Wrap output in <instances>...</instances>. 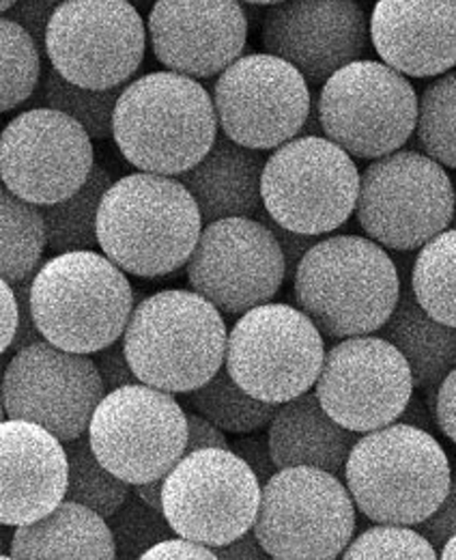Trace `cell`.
Instances as JSON below:
<instances>
[{
    "label": "cell",
    "instance_id": "6da1fadb",
    "mask_svg": "<svg viewBox=\"0 0 456 560\" xmlns=\"http://www.w3.org/2000/svg\"><path fill=\"white\" fill-rule=\"evenodd\" d=\"M202 213L179 177L133 173L104 195L97 237L124 272L157 279L188 266L202 233Z\"/></svg>",
    "mask_w": 456,
    "mask_h": 560
},
{
    "label": "cell",
    "instance_id": "7a4b0ae2",
    "mask_svg": "<svg viewBox=\"0 0 456 560\" xmlns=\"http://www.w3.org/2000/svg\"><path fill=\"white\" fill-rule=\"evenodd\" d=\"M218 130L213 95L196 78L153 71L124 89L113 139L133 168L179 177L211 151Z\"/></svg>",
    "mask_w": 456,
    "mask_h": 560
},
{
    "label": "cell",
    "instance_id": "3957f363",
    "mask_svg": "<svg viewBox=\"0 0 456 560\" xmlns=\"http://www.w3.org/2000/svg\"><path fill=\"white\" fill-rule=\"evenodd\" d=\"M400 291V275L386 248L360 235L319 240L293 279L297 306L334 341L379 332Z\"/></svg>",
    "mask_w": 456,
    "mask_h": 560
},
{
    "label": "cell",
    "instance_id": "277c9868",
    "mask_svg": "<svg viewBox=\"0 0 456 560\" xmlns=\"http://www.w3.org/2000/svg\"><path fill=\"white\" fill-rule=\"evenodd\" d=\"M344 483L371 522L418 526L446 500L453 468L431 431L396 420L360 435Z\"/></svg>",
    "mask_w": 456,
    "mask_h": 560
},
{
    "label": "cell",
    "instance_id": "5b68a950",
    "mask_svg": "<svg viewBox=\"0 0 456 560\" xmlns=\"http://www.w3.org/2000/svg\"><path fill=\"white\" fill-rule=\"evenodd\" d=\"M124 343L142 384L188 395L224 366L229 335L207 298L195 289H168L133 306Z\"/></svg>",
    "mask_w": 456,
    "mask_h": 560
},
{
    "label": "cell",
    "instance_id": "8992f818",
    "mask_svg": "<svg viewBox=\"0 0 456 560\" xmlns=\"http://www.w3.org/2000/svg\"><path fill=\"white\" fill-rule=\"evenodd\" d=\"M126 275L95 250L63 253L46 261L31 280L33 315L44 339L89 355L119 341L136 306Z\"/></svg>",
    "mask_w": 456,
    "mask_h": 560
},
{
    "label": "cell",
    "instance_id": "52a82bcc",
    "mask_svg": "<svg viewBox=\"0 0 456 560\" xmlns=\"http://www.w3.org/2000/svg\"><path fill=\"white\" fill-rule=\"evenodd\" d=\"M456 188L437 160L398 149L362 173L355 215L362 231L396 253L420 250L453 226Z\"/></svg>",
    "mask_w": 456,
    "mask_h": 560
},
{
    "label": "cell",
    "instance_id": "ba28073f",
    "mask_svg": "<svg viewBox=\"0 0 456 560\" xmlns=\"http://www.w3.org/2000/svg\"><path fill=\"white\" fill-rule=\"evenodd\" d=\"M355 509L344 479L311 466L280 468L262 486L253 530L269 559H338L353 541Z\"/></svg>",
    "mask_w": 456,
    "mask_h": 560
},
{
    "label": "cell",
    "instance_id": "9c48e42d",
    "mask_svg": "<svg viewBox=\"0 0 456 560\" xmlns=\"http://www.w3.org/2000/svg\"><path fill=\"white\" fill-rule=\"evenodd\" d=\"M360 182L353 155L321 135H304L267 158L262 210L284 229L324 237L358 208Z\"/></svg>",
    "mask_w": 456,
    "mask_h": 560
},
{
    "label": "cell",
    "instance_id": "30bf717a",
    "mask_svg": "<svg viewBox=\"0 0 456 560\" xmlns=\"http://www.w3.org/2000/svg\"><path fill=\"white\" fill-rule=\"evenodd\" d=\"M418 110L420 97L407 75L373 59L336 71L317 102L321 135L360 160L402 149L418 128Z\"/></svg>",
    "mask_w": 456,
    "mask_h": 560
},
{
    "label": "cell",
    "instance_id": "8fae6325",
    "mask_svg": "<svg viewBox=\"0 0 456 560\" xmlns=\"http://www.w3.org/2000/svg\"><path fill=\"white\" fill-rule=\"evenodd\" d=\"M326 353L324 332L302 308L267 302L235 322L226 369L246 393L282 406L313 390Z\"/></svg>",
    "mask_w": 456,
    "mask_h": 560
},
{
    "label": "cell",
    "instance_id": "7c38bea8",
    "mask_svg": "<svg viewBox=\"0 0 456 560\" xmlns=\"http://www.w3.org/2000/svg\"><path fill=\"white\" fill-rule=\"evenodd\" d=\"M89 440L100 462L130 486L164 479L188 451V415L173 393L130 384L106 393Z\"/></svg>",
    "mask_w": 456,
    "mask_h": 560
},
{
    "label": "cell",
    "instance_id": "4fadbf2b",
    "mask_svg": "<svg viewBox=\"0 0 456 560\" xmlns=\"http://www.w3.org/2000/svg\"><path fill=\"white\" fill-rule=\"evenodd\" d=\"M262 486L233 448H200L164 479V513L177 535L226 546L255 528Z\"/></svg>",
    "mask_w": 456,
    "mask_h": 560
},
{
    "label": "cell",
    "instance_id": "5bb4252c",
    "mask_svg": "<svg viewBox=\"0 0 456 560\" xmlns=\"http://www.w3.org/2000/svg\"><path fill=\"white\" fill-rule=\"evenodd\" d=\"M147 20L130 0H63L55 11L46 57L73 84L115 89L140 70Z\"/></svg>",
    "mask_w": 456,
    "mask_h": 560
},
{
    "label": "cell",
    "instance_id": "9a60e30c",
    "mask_svg": "<svg viewBox=\"0 0 456 560\" xmlns=\"http://www.w3.org/2000/svg\"><path fill=\"white\" fill-rule=\"evenodd\" d=\"M213 104L226 139L257 151H273L302 137L313 113L311 82L289 61L255 52L222 71Z\"/></svg>",
    "mask_w": 456,
    "mask_h": 560
},
{
    "label": "cell",
    "instance_id": "2e32d148",
    "mask_svg": "<svg viewBox=\"0 0 456 560\" xmlns=\"http://www.w3.org/2000/svg\"><path fill=\"white\" fill-rule=\"evenodd\" d=\"M104 395L102 375L89 353L61 350L46 339L15 351L2 377L7 419L37 422L63 442L89 433Z\"/></svg>",
    "mask_w": 456,
    "mask_h": 560
},
{
    "label": "cell",
    "instance_id": "e0dca14e",
    "mask_svg": "<svg viewBox=\"0 0 456 560\" xmlns=\"http://www.w3.org/2000/svg\"><path fill=\"white\" fill-rule=\"evenodd\" d=\"M188 280L222 315L235 317L273 300L287 280V261L261 218H224L202 226Z\"/></svg>",
    "mask_w": 456,
    "mask_h": 560
},
{
    "label": "cell",
    "instance_id": "ac0fdd59",
    "mask_svg": "<svg viewBox=\"0 0 456 560\" xmlns=\"http://www.w3.org/2000/svg\"><path fill=\"white\" fill-rule=\"evenodd\" d=\"M95 166L91 135L50 106L20 113L7 124L0 139L4 188L39 208L75 195Z\"/></svg>",
    "mask_w": 456,
    "mask_h": 560
},
{
    "label": "cell",
    "instance_id": "d6986e66",
    "mask_svg": "<svg viewBox=\"0 0 456 560\" xmlns=\"http://www.w3.org/2000/svg\"><path fill=\"white\" fill-rule=\"evenodd\" d=\"M407 358L384 337H349L331 346L315 393L342 427L369 433L400 419L413 397Z\"/></svg>",
    "mask_w": 456,
    "mask_h": 560
},
{
    "label": "cell",
    "instance_id": "ffe728a7",
    "mask_svg": "<svg viewBox=\"0 0 456 560\" xmlns=\"http://www.w3.org/2000/svg\"><path fill=\"white\" fill-rule=\"evenodd\" d=\"M261 37L265 52L295 66L313 86L373 48L371 18L358 0H282L265 11Z\"/></svg>",
    "mask_w": 456,
    "mask_h": 560
},
{
    "label": "cell",
    "instance_id": "44dd1931",
    "mask_svg": "<svg viewBox=\"0 0 456 560\" xmlns=\"http://www.w3.org/2000/svg\"><path fill=\"white\" fill-rule=\"evenodd\" d=\"M248 33L242 0H157L147 15L153 57L196 80L215 78L242 59Z\"/></svg>",
    "mask_w": 456,
    "mask_h": 560
},
{
    "label": "cell",
    "instance_id": "7402d4cb",
    "mask_svg": "<svg viewBox=\"0 0 456 560\" xmlns=\"http://www.w3.org/2000/svg\"><path fill=\"white\" fill-rule=\"evenodd\" d=\"M2 435V506L4 526L33 524L66 502L69 457L66 442L31 420L7 419Z\"/></svg>",
    "mask_w": 456,
    "mask_h": 560
},
{
    "label": "cell",
    "instance_id": "603a6c76",
    "mask_svg": "<svg viewBox=\"0 0 456 560\" xmlns=\"http://www.w3.org/2000/svg\"><path fill=\"white\" fill-rule=\"evenodd\" d=\"M373 48L409 78H433L456 66V0H377Z\"/></svg>",
    "mask_w": 456,
    "mask_h": 560
},
{
    "label": "cell",
    "instance_id": "cb8c5ba5",
    "mask_svg": "<svg viewBox=\"0 0 456 560\" xmlns=\"http://www.w3.org/2000/svg\"><path fill=\"white\" fill-rule=\"evenodd\" d=\"M265 164L262 151L218 137L211 151L179 179L192 192L204 224L224 218H259Z\"/></svg>",
    "mask_w": 456,
    "mask_h": 560
},
{
    "label": "cell",
    "instance_id": "d4e9b609",
    "mask_svg": "<svg viewBox=\"0 0 456 560\" xmlns=\"http://www.w3.org/2000/svg\"><path fill=\"white\" fill-rule=\"evenodd\" d=\"M360 435L331 419L313 390L282 404L267 431L278 468L311 466L340 479Z\"/></svg>",
    "mask_w": 456,
    "mask_h": 560
},
{
    "label": "cell",
    "instance_id": "484cf974",
    "mask_svg": "<svg viewBox=\"0 0 456 560\" xmlns=\"http://www.w3.org/2000/svg\"><path fill=\"white\" fill-rule=\"evenodd\" d=\"M11 559H119L108 520L66 500L46 517L15 526Z\"/></svg>",
    "mask_w": 456,
    "mask_h": 560
},
{
    "label": "cell",
    "instance_id": "4316f807",
    "mask_svg": "<svg viewBox=\"0 0 456 560\" xmlns=\"http://www.w3.org/2000/svg\"><path fill=\"white\" fill-rule=\"evenodd\" d=\"M379 337L407 358L416 388H437L456 366V328L429 315L411 287L400 291V300Z\"/></svg>",
    "mask_w": 456,
    "mask_h": 560
},
{
    "label": "cell",
    "instance_id": "83f0119b",
    "mask_svg": "<svg viewBox=\"0 0 456 560\" xmlns=\"http://www.w3.org/2000/svg\"><path fill=\"white\" fill-rule=\"evenodd\" d=\"M2 210V280L22 284L35 279L48 248V226L44 210L7 188L0 197Z\"/></svg>",
    "mask_w": 456,
    "mask_h": 560
},
{
    "label": "cell",
    "instance_id": "f1b7e54d",
    "mask_svg": "<svg viewBox=\"0 0 456 560\" xmlns=\"http://www.w3.org/2000/svg\"><path fill=\"white\" fill-rule=\"evenodd\" d=\"M113 184V175L104 166H95L89 182L75 195L61 203L42 208L48 226V248L52 255L95 250L100 246L97 218L104 195Z\"/></svg>",
    "mask_w": 456,
    "mask_h": 560
},
{
    "label": "cell",
    "instance_id": "f546056e",
    "mask_svg": "<svg viewBox=\"0 0 456 560\" xmlns=\"http://www.w3.org/2000/svg\"><path fill=\"white\" fill-rule=\"evenodd\" d=\"M188 401L198 415L235 435H248L269 427L280 408L246 393L229 373L226 364L207 384L188 393Z\"/></svg>",
    "mask_w": 456,
    "mask_h": 560
},
{
    "label": "cell",
    "instance_id": "4dcf8cb0",
    "mask_svg": "<svg viewBox=\"0 0 456 560\" xmlns=\"http://www.w3.org/2000/svg\"><path fill=\"white\" fill-rule=\"evenodd\" d=\"M411 291L429 315L456 328V226L420 248L411 268Z\"/></svg>",
    "mask_w": 456,
    "mask_h": 560
},
{
    "label": "cell",
    "instance_id": "1f68e13d",
    "mask_svg": "<svg viewBox=\"0 0 456 560\" xmlns=\"http://www.w3.org/2000/svg\"><path fill=\"white\" fill-rule=\"evenodd\" d=\"M69 488L66 500L80 502L102 517H113L131 495V486L110 472L95 455L89 433L66 442Z\"/></svg>",
    "mask_w": 456,
    "mask_h": 560
},
{
    "label": "cell",
    "instance_id": "d6a6232c",
    "mask_svg": "<svg viewBox=\"0 0 456 560\" xmlns=\"http://www.w3.org/2000/svg\"><path fill=\"white\" fill-rule=\"evenodd\" d=\"M128 84L115 89H89L69 82L55 68H50L44 80L46 106L61 110L75 119L93 140L113 139L115 108Z\"/></svg>",
    "mask_w": 456,
    "mask_h": 560
},
{
    "label": "cell",
    "instance_id": "836d02e7",
    "mask_svg": "<svg viewBox=\"0 0 456 560\" xmlns=\"http://www.w3.org/2000/svg\"><path fill=\"white\" fill-rule=\"evenodd\" d=\"M416 139L426 155L456 171V71L437 75L422 91Z\"/></svg>",
    "mask_w": 456,
    "mask_h": 560
},
{
    "label": "cell",
    "instance_id": "e575fe53",
    "mask_svg": "<svg viewBox=\"0 0 456 560\" xmlns=\"http://www.w3.org/2000/svg\"><path fill=\"white\" fill-rule=\"evenodd\" d=\"M2 113L28 102L39 86L42 50L20 24L2 18Z\"/></svg>",
    "mask_w": 456,
    "mask_h": 560
},
{
    "label": "cell",
    "instance_id": "d590c367",
    "mask_svg": "<svg viewBox=\"0 0 456 560\" xmlns=\"http://www.w3.org/2000/svg\"><path fill=\"white\" fill-rule=\"evenodd\" d=\"M108 526L117 544V555L124 560L142 559L153 546L177 535L166 513L151 509L133 491L124 506L108 517Z\"/></svg>",
    "mask_w": 456,
    "mask_h": 560
},
{
    "label": "cell",
    "instance_id": "8d00e7d4",
    "mask_svg": "<svg viewBox=\"0 0 456 560\" xmlns=\"http://www.w3.org/2000/svg\"><path fill=\"white\" fill-rule=\"evenodd\" d=\"M440 550L416 528L375 524L360 533L342 552V559H437Z\"/></svg>",
    "mask_w": 456,
    "mask_h": 560
},
{
    "label": "cell",
    "instance_id": "74e56055",
    "mask_svg": "<svg viewBox=\"0 0 456 560\" xmlns=\"http://www.w3.org/2000/svg\"><path fill=\"white\" fill-rule=\"evenodd\" d=\"M63 0H17L11 9L2 13V18L20 24L31 37L37 42L39 50L46 55V35L55 11L61 7Z\"/></svg>",
    "mask_w": 456,
    "mask_h": 560
},
{
    "label": "cell",
    "instance_id": "f35d334b",
    "mask_svg": "<svg viewBox=\"0 0 456 560\" xmlns=\"http://www.w3.org/2000/svg\"><path fill=\"white\" fill-rule=\"evenodd\" d=\"M93 360H95V366L102 375L106 393H113V390L130 386V384H140V380L133 373L130 360H128L126 343L121 339L115 341L113 346L104 348V350L95 351Z\"/></svg>",
    "mask_w": 456,
    "mask_h": 560
},
{
    "label": "cell",
    "instance_id": "ab89813d",
    "mask_svg": "<svg viewBox=\"0 0 456 560\" xmlns=\"http://www.w3.org/2000/svg\"><path fill=\"white\" fill-rule=\"evenodd\" d=\"M259 218H261L262 222L273 231V235H276V240H278L280 248H282V253H284V261H287V279H295L297 268H300L302 259L306 257V253H308V250H311L319 240H324V237H321V235H306V233H297V231L284 229L282 224H278L276 220H271L265 210L259 213Z\"/></svg>",
    "mask_w": 456,
    "mask_h": 560
},
{
    "label": "cell",
    "instance_id": "60d3db41",
    "mask_svg": "<svg viewBox=\"0 0 456 560\" xmlns=\"http://www.w3.org/2000/svg\"><path fill=\"white\" fill-rule=\"evenodd\" d=\"M437 550L446 546V541L456 535V477H453L451 491L442 506L422 524L416 526Z\"/></svg>",
    "mask_w": 456,
    "mask_h": 560
},
{
    "label": "cell",
    "instance_id": "b9f144b4",
    "mask_svg": "<svg viewBox=\"0 0 456 560\" xmlns=\"http://www.w3.org/2000/svg\"><path fill=\"white\" fill-rule=\"evenodd\" d=\"M231 448L255 470V475L261 481V486H265L280 470L276 459H273V455H271L267 438L244 435V438H237L231 444Z\"/></svg>",
    "mask_w": 456,
    "mask_h": 560
},
{
    "label": "cell",
    "instance_id": "7bdbcfd3",
    "mask_svg": "<svg viewBox=\"0 0 456 560\" xmlns=\"http://www.w3.org/2000/svg\"><path fill=\"white\" fill-rule=\"evenodd\" d=\"M142 559H218V552L211 546L175 535V537L164 539L157 546H153Z\"/></svg>",
    "mask_w": 456,
    "mask_h": 560
},
{
    "label": "cell",
    "instance_id": "ee69618b",
    "mask_svg": "<svg viewBox=\"0 0 456 560\" xmlns=\"http://www.w3.org/2000/svg\"><path fill=\"white\" fill-rule=\"evenodd\" d=\"M17 291V300H20V328H17V337L11 346V350L4 355H13L15 351L24 350L33 343L44 341V335L39 332L37 324H35V315H33V304H31V280L15 284Z\"/></svg>",
    "mask_w": 456,
    "mask_h": 560
},
{
    "label": "cell",
    "instance_id": "f6af8a7d",
    "mask_svg": "<svg viewBox=\"0 0 456 560\" xmlns=\"http://www.w3.org/2000/svg\"><path fill=\"white\" fill-rule=\"evenodd\" d=\"M435 422L440 431L456 444V366L437 386L435 401Z\"/></svg>",
    "mask_w": 456,
    "mask_h": 560
},
{
    "label": "cell",
    "instance_id": "bcb514c9",
    "mask_svg": "<svg viewBox=\"0 0 456 560\" xmlns=\"http://www.w3.org/2000/svg\"><path fill=\"white\" fill-rule=\"evenodd\" d=\"M200 448H231L226 440V431H222L215 422L204 419L202 415H188V451L195 453Z\"/></svg>",
    "mask_w": 456,
    "mask_h": 560
},
{
    "label": "cell",
    "instance_id": "7dc6e473",
    "mask_svg": "<svg viewBox=\"0 0 456 560\" xmlns=\"http://www.w3.org/2000/svg\"><path fill=\"white\" fill-rule=\"evenodd\" d=\"M2 293V353L11 350L15 337H17V328H20V300H17V291L13 284H9L7 280H2L0 287Z\"/></svg>",
    "mask_w": 456,
    "mask_h": 560
},
{
    "label": "cell",
    "instance_id": "c3c4849f",
    "mask_svg": "<svg viewBox=\"0 0 456 560\" xmlns=\"http://www.w3.org/2000/svg\"><path fill=\"white\" fill-rule=\"evenodd\" d=\"M218 559L226 560H262L269 559V555L265 552L259 537L255 530L244 533L242 537H237L235 541L215 548Z\"/></svg>",
    "mask_w": 456,
    "mask_h": 560
},
{
    "label": "cell",
    "instance_id": "681fc988",
    "mask_svg": "<svg viewBox=\"0 0 456 560\" xmlns=\"http://www.w3.org/2000/svg\"><path fill=\"white\" fill-rule=\"evenodd\" d=\"M433 419H435V415H433V410L431 408H426V404L420 399V397H411L409 399V404H407V408H405V412L400 415V422H407V424H413V427H420V429H426V431H431V424H433Z\"/></svg>",
    "mask_w": 456,
    "mask_h": 560
},
{
    "label": "cell",
    "instance_id": "f907efd6",
    "mask_svg": "<svg viewBox=\"0 0 456 560\" xmlns=\"http://www.w3.org/2000/svg\"><path fill=\"white\" fill-rule=\"evenodd\" d=\"M166 479V477H164ZM164 479H155V481H147V483H138L131 486V491L151 509L164 511Z\"/></svg>",
    "mask_w": 456,
    "mask_h": 560
},
{
    "label": "cell",
    "instance_id": "816d5d0a",
    "mask_svg": "<svg viewBox=\"0 0 456 560\" xmlns=\"http://www.w3.org/2000/svg\"><path fill=\"white\" fill-rule=\"evenodd\" d=\"M440 552H442V555H440V557H442V559H446V560H455L456 559V535H453V537H451V539H448V541H446V546H444V548H442V550H440Z\"/></svg>",
    "mask_w": 456,
    "mask_h": 560
},
{
    "label": "cell",
    "instance_id": "f5cc1de1",
    "mask_svg": "<svg viewBox=\"0 0 456 560\" xmlns=\"http://www.w3.org/2000/svg\"><path fill=\"white\" fill-rule=\"evenodd\" d=\"M131 4L147 18L149 15V11L153 9V4L157 2V0H130Z\"/></svg>",
    "mask_w": 456,
    "mask_h": 560
},
{
    "label": "cell",
    "instance_id": "db71d44e",
    "mask_svg": "<svg viewBox=\"0 0 456 560\" xmlns=\"http://www.w3.org/2000/svg\"><path fill=\"white\" fill-rule=\"evenodd\" d=\"M242 2L250 4V7H273V4H278L282 0H242Z\"/></svg>",
    "mask_w": 456,
    "mask_h": 560
},
{
    "label": "cell",
    "instance_id": "11a10c76",
    "mask_svg": "<svg viewBox=\"0 0 456 560\" xmlns=\"http://www.w3.org/2000/svg\"><path fill=\"white\" fill-rule=\"evenodd\" d=\"M15 2H17V0H0V7H2V13H4V11H7V9H11V7H13V4H15Z\"/></svg>",
    "mask_w": 456,
    "mask_h": 560
},
{
    "label": "cell",
    "instance_id": "9f6ffc18",
    "mask_svg": "<svg viewBox=\"0 0 456 560\" xmlns=\"http://www.w3.org/2000/svg\"><path fill=\"white\" fill-rule=\"evenodd\" d=\"M453 226H456V203H455V218H453Z\"/></svg>",
    "mask_w": 456,
    "mask_h": 560
}]
</instances>
